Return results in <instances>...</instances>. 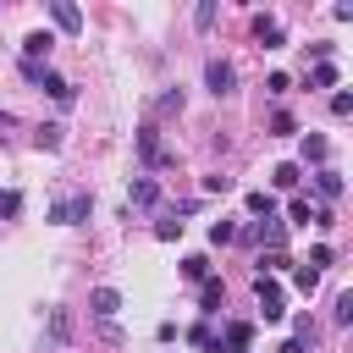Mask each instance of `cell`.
Masks as SVG:
<instances>
[{
    "label": "cell",
    "instance_id": "7c38bea8",
    "mask_svg": "<svg viewBox=\"0 0 353 353\" xmlns=\"http://www.w3.org/2000/svg\"><path fill=\"white\" fill-rule=\"evenodd\" d=\"M314 188H320L325 199H342V171H336V165H320V171H314Z\"/></svg>",
    "mask_w": 353,
    "mask_h": 353
},
{
    "label": "cell",
    "instance_id": "9a60e30c",
    "mask_svg": "<svg viewBox=\"0 0 353 353\" xmlns=\"http://www.w3.org/2000/svg\"><path fill=\"white\" fill-rule=\"evenodd\" d=\"M61 132H66V127H61V121H44V127H39V132H33V143H39V149H50V154H55V149H61Z\"/></svg>",
    "mask_w": 353,
    "mask_h": 353
},
{
    "label": "cell",
    "instance_id": "8fae6325",
    "mask_svg": "<svg viewBox=\"0 0 353 353\" xmlns=\"http://www.w3.org/2000/svg\"><path fill=\"white\" fill-rule=\"evenodd\" d=\"M254 39H259L265 50H281V22H276V17H254Z\"/></svg>",
    "mask_w": 353,
    "mask_h": 353
},
{
    "label": "cell",
    "instance_id": "f546056e",
    "mask_svg": "<svg viewBox=\"0 0 353 353\" xmlns=\"http://www.w3.org/2000/svg\"><path fill=\"white\" fill-rule=\"evenodd\" d=\"M336 325H353V292H336Z\"/></svg>",
    "mask_w": 353,
    "mask_h": 353
},
{
    "label": "cell",
    "instance_id": "7a4b0ae2",
    "mask_svg": "<svg viewBox=\"0 0 353 353\" xmlns=\"http://www.w3.org/2000/svg\"><path fill=\"white\" fill-rule=\"evenodd\" d=\"M88 215H94V199H88V193H72V199L50 204V221H55V226H83Z\"/></svg>",
    "mask_w": 353,
    "mask_h": 353
},
{
    "label": "cell",
    "instance_id": "7402d4cb",
    "mask_svg": "<svg viewBox=\"0 0 353 353\" xmlns=\"http://www.w3.org/2000/svg\"><path fill=\"white\" fill-rule=\"evenodd\" d=\"M287 215H292V226H309V221H314V204H309V199H292Z\"/></svg>",
    "mask_w": 353,
    "mask_h": 353
},
{
    "label": "cell",
    "instance_id": "ba28073f",
    "mask_svg": "<svg viewBox=\"0 0 353 353\" xmlns=\"http://www.w3.org/2000/svg\"><path fill=\"white\" fill-rule=\"evenodd\" d=\"M221 303H226V287H221V276H204V281H199V314L210 320V314H221Z\"/></svg>",
    "mask_w": 353,
    "mask_h": 353
},
{
    "label": "cell",
    "instance_id": "4fadbf2b",
    "mask_svg": "<svg viewBox=\"0 0 353 353\" xmlns=\"http://www.w3.org/2000/svg\"><path fill=\"white\" fill-rule=\"evenodd\" d=\"M325 154H331V143H325L320 132H303V160H309V165H325Z\"/></svg>",
    "mask_w": 353,
    "mask_h": 353
},
{
    "label": "cell",
    "instance_id": "4dcf8cb0",
    "mask_svg": "<svg viewBox=\"0 0 353 353\" xmlns=\"http://www.w3.org/2000/svg\"><path fill=\"white\" fill-rule=\"evenodd\" d=\"M309 55H314V66H325V61L336 55V44H331V39H320V44H309Z\"/></svg>",
    "mask_w": 353,
    "mask_h": 353
},
{
    "label": "cell",
    "instance_id": "e575fe53",
    "mask_svg": "<svg viewBox=\"0 0 353 353\" xmlns=\"http://www.w3.org/2000/svg\"><path fill=\"white\" fill-rule=\"evenodd\" d=\"M281 353H309V347H303V342L292 336V342H281Z\"/></svg>",
    "mask_w": 353,
    "mask_h": 353
},
{
    "label": "cell",
    "instance_id": "6da1fadb",
    "mask_svg": "<svg viewBox=\"0 0 353 353\" xmlns=\"http://www.w3.org/2000/svg\"><path fill=\"white\" fill-rule=\"evenodd\" d=\"M22 77H28V83H39V88H44L55 105H72V94H77V88H72L61 72H50V66H39V61H22Z\"/></svg>",
    "mask_w": 353,
    "mask_h": 353
},
{
    "label": "cell",
    "instance_id": "1f68e13d",
    "mask_svg": "<svg viewBox=\"0 0 353 353\" xmlns=\"http://www.w3.org/2000/svg\"><path fill=\"white\" fill-rule=\"evenodd\" d=\"M331 116H353V94H347V88L331 94Z\"/></svg>",
    "mask_w": 353,
    "mask_h": 353
},
{
    "label": "cell",
    "instance_id": "277c9868",
    "mask_svg": "<svg viewBox=\"0 0 353 353\" xmlns=\"http://www.w3.org/2000/svg\"><path fill=\"white\" fill-rule=\"evenodd\" d=\"M138 154H143V165H171V160H176V154L160 143V127H154V121L138 127Z\"/></svg>",
    "mask_w": 353,
    "mask_h": 353
},
{
    "label": "cell",
    "instance_id": "5bb4252c",
    "mask_svg": "<svg viewBox=\"0 0 353 353\" xmlns=\"http://www.w3.org/2000/svg\"><path fill=\"white\" fill-rule=\"evenodd\" d=\"M336 83H342L336 61H325V66H314V72H309V88H336Z\"/></svg>",
    "mask_w": 353,
    "mask_h": 353
},
{
    "label": "cell",
    "instance_id": "d6986e66",
    "mask_svg": "<svg viewBox=\"0 0 353 353\" xmlns=\"http://www.w3.org/2000/svg\"><path fill=\"white\" fill-rule=\"evenodd\" d=\"M182 276H188V281H204V276H210V259H204V254H188V259H182Z\"/></svg>",
    "mask_w": 353,
    "mask_h": 353
},
{
    "label": "cell",
    "instance_id": "44dd1931",
    "mask_svg": "<svg viewBox=\"0 0 353 353\" xmlns=\"http://www.w3.org/2000/svg\"><path fill=\"white\" fill-rule=\"evenodd\" d=\"M270 182H276V188H298V165H292V160H281V165L270 171Z\"/></svg>",
    "mask_w": 353,
    "mask_h": 353
},
{
    "label": "cell",
    "instance_id": "8992f818",
    "mask_svg": "<svg viewBox=\"0 0 353 353\" xmlns=\"http://www.w3.org/2000/svg\"><path fill=\"white\" fill-rule=\"evenodd\" d=\"M254 292H259V314H265V320H281V314H287V298H281V287H276V281H265V276H259V281H254Z\"/></svg>",
    "mask_w": 353,
    "mask_h": 353
},
{
    "label": "cell",
    "instance_id": "484cf974",
    "mask_svg": "<svg viewBox=\"0 0 353 353\" xmlns=\"http://www.w3.org/2000/svg\"><path fill=\"white\" fill-rule=\"evenodd\" d=\"M292 132H298V121H292V116H287V110H281V116H276V121H270V138H292Z\"/></svg>",
    "mask_w": 353,
    "mask_h": 353
},
{
    "label": "cell",
    "instance_id": "d590c367",
    "mask_svg": "<svg viewBox=\"0 0 353 353\" xmlns=\"http://www.w3.org/2000/svg\"><path fill=\"white\" fill-rule=\"evenodd\" d=\"M11 121H17V116H11V110H6V105H0V127H11Z\"/></svg>",
    "mask_w": 353,
    "mask_h": 353
},
{
    "label": "cell",
    "instance_id": "2e32d148",
    "mask_svg": "<svg viewBox=\"0 0 353 353\" xmlns=\"http://www.w3.org/2000/svg\"><path fill=\"white\" fill-rule=\"evenodd\" d=\"M243 204H248V215H265V221H270V215H276V199H270V193H265V188H254V193H248V199H243Z\"/></svg>",
    "mask_w": 353,
    "mask_h": 353
},
{
    "label": "cell",
    "instance_id": "83f0119b",
    "mask_svg": "<svg viewBox=\"0 0 353 353\" xmlns=\"http://www.w3.org/2000/svg\"><path fill=\"white\" fill-rule=\"evenodd\" d=\"M254 265H259V276H265V270H287V254H265V248H259Z\"/></svg>",
    "mask_w": 353,
    "mask_h": 353
},
{
    "label": "cell",
    "instance_id": "9c48e42d",
    "mask_svg": "<svg viewBox=\"0 0 353 353\" xmlns=\"http://www.w3.org/2000/svg\"><path fill=\"white\" fill-rule=\"evenodd\" d=\"M50 17H55L61 33H83V11H77L72 0H50Z\"/></svg>",
    "mask_w": 353,
    "mask_h": 353
},
{
    "label": "cell",
    "instance_id": "d4e9b609",
    "mask_svg": "<svg viewBox=\"0 0 353 353\" xmlns=\"http://www.w3.org/2000/svg\"><path fill=\"white\" fill-rule=\"evenodd\" d=\"M176 110H182V88H165L160 94V116H176Z\"/></svg>",
    "mask_w": 353,
    "mask_h": 353
},
{
    "label": "cell",
    "instance_id": "cb8c5ba5",
    "mask_svg": "<svg viewBox=\"0 0 353 353\" xmlns=\"http://www.w3.org/2000/svg\"><path fill=\"white\" fill-rule=\"evenodd\" d=\"M331 259H336V254H331V243H314V248H309V270H325Z\"/></svg>",
    "mask_w": 353,
    "mask_h": 353
},
{
    "label": "cell",
    "instance_id": "5b68a950",
    "mask_svg": "<svg viewBox=\"0 0 353 353\" xmlns=\"http://www.w3.org/2000/svg\"><path fill=\"white\" fill-rule=\"evenodd\" d=\"M116 309H121V292H116V287H94V292H88V314H94V320H105V325H110V320H116Z\"/></svg>",
    "mask_w": 353,
    "mask_h": 353
},
{
    "label": "cell",
    "instance_id": "d6a6232c",
    "mask_svg": "<svg viewBox=\"0 0 353 353\" xmlns=\"http://www.w3.org/2000/svg\"><path fill=\"white\" fill-rule=\"evenodd\" d=\"M265 88H270V94H287V88H292V77H287V72H270V77H265Z\"/></svg>",
    "mask_w": 353,
    "mask_h": 353
},
{
    "label": "cell",
    "instance_id": "ac0fdd59",
    "mask_svg": "<svg viewBox=\"0 0 353 353\" xmlns=\"http://www.w3.org/2000/svg\"><path fill=\"white\" fill-rule=\"evenodd\" d=\"M154 199H160L154 176H138V182H132V204H154Z\"/></svg>",
    "mask_w": 353,
    "mask_h": 353
},
{
    "label": "cell",
    "instance_id": "e0dca14e",
    "mask_svg": "<svg viewBox=\"0 0 353 353\" xmlns=\"http://www.w3.org/2000/svg\"><path fill=\"white\" fill-rule=\"evenodd\" d=\"M188 342H193V347H204V353H221V342H215V331H210V320H199V325L188 331Z\"/></svg>",
    "mask_w": 353,
    "mask_h": 353
},
{
    "label": "cell",
    "instance_id": "30bf717a",
    "mask_svg": "<svg viewBox=\"0 0 353 353\" xmlns=\"http://www.w3.org/2000/svg\"><path fill=\"white\" fill-rule=\"evenodd\" d=\"M50 44H55V33H44V28H33V33L22 39V61H39V66H44V55H50Z\"/></svg>",
    "mask_w": 353,
    "mask_h": 353
},
{
    "label": "cell",
    "instance_id": "52a82bcc",
    "mask_svg": "<svg viewBox=\"0 0 353 353\" xmlns=\"http://www.w3.org/2000/svg\"><path fill=\"white\" fill-rule=\"evenodd\" d=\"M215 342H221V353H248V342H254V325H248V320H226V331H221Z\"/></svg>",
    "mask_w": 353,
    "mask_h": 353
},
{
    "label": "cell",
    "instance_id": "603a6c76",
    "mask_svg": "<svg viewBox=\"0 0 353 353\" xmlns=\"http://www.w3.org/2000/svg\"><path fill=\"white\" fill-rule=\"evenodd\" d=\"M154 237H160V243H176V237H182V221H176V215L154 221Z\"/></svg>",
    "mask_w": 353,
    "mask_h": 353
},
{
    "label": "cell",
    "instance_id": "4316f807",
    "mask_svg": "<svg viewBox=\"0 0 353 353\" xmlns=\"http://www.w3.org/2000/svg\"><path fill=\"white\" fill-rule=\"evenodd\" d=\"M232 237H237V226H232V221H215V226H210V243H215V248H221V243H232Z\"/></svg>",
    "mask_w": 353,
    "mask_h": 353
},
{
    "label": "cell",
    "instance_id": "f1b7e54d",
    "mask_svg": "<svg viewBox=\"0 0 353 353\" xmlns=\"http://www.w3.org/2000/svg\"><path fill=\"white\" fill-rule=\"evenodd\" d=\"M292 287H298V292H314V287H320V270H309V265H303V270L292 276Z\"/></svg>",
    "mask_w": 353,
    "mask_h": 353
},
{
    "label": "cell",
    "instance_id": "836d02e7",
    "mask_svg": "<svg viewBox=\"0 0 353 353\" xmlns=\"http://www.w3.org/2000/svg\"><path fill=\"white\" fill-rule=\"evenodd\" d=\"M193 22H199V28H210V22H215V0H204V6L193 11Z\"/></svg>",
    "mask_w": 353,
    "mask_h": 353
},
{
    "label": "cell",
    "instance_id": "3957f363",
    "mask_svg": "<svg viewBox=\"0 0 353 353\" xmlns=\"http://www.w3.org/2000/svg\"><path fill=\"white\" fill-rule=\"evenodd\" d=\"M204 83H210V94H215V99H226V94L237 88V66H232V61H221V55H210V61H204Z\"/></svg>",
    "mask_w": 353,
    "mask_h": 353
},
{
    "label": "cell",
    "instance_id": "ffe728a7",
    "mask_svg": "<svg viewBox=\"0 0 353 353\" xmlns=\"http://www.w3.org/2000/svg\"><path fill=\"white\" fill-rule=\"evenodd\" d=\"M17 215H22V193L6 188V193H0V221H17Z\"/></svg>",
    "mask_w": 353,
    "mask_h": 353
}]
</instances>
